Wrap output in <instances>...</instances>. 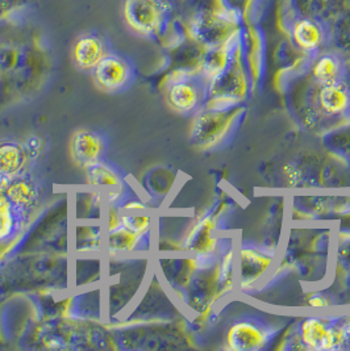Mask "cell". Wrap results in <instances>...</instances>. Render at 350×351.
<instances>
[{
  "mask_svg": "<svg viewBox=\"0 0 350 351\" xmlns=\"http://www.w3.org/2000/svg\"><path fill=\"white\" fill-rule=\"evenodd\" d=\"M140 239H141L140 234H136L120 225L110 233V246L111 249L121 250V252L132 250L139 243Z\"/></svg>",
  "mask_w": 350,
  "mask_h": 351,
  "instance_id": "ac0fdd59",
  "label": "cell"
},
{
  "mask_svg": "<svg viewBox=\"0 0 350 351\" xmlns=\"http://www.w3.org/2000/svg\"><path fill=\"white\" fill-rule=\"evenodd\" d=\"M294 40L299 48L305 51L316 50L321 44L323 33L318 24L311 20H302L294 28Z\"/></svg>",
  "mask_w": 350,
  "mask_h": 351,
  "instance_id": "9a60e30c",
  "label": "cell"
},
{
  "mask_svg": "<svg viewBox=\"0 0 350 351\" xmlns=\"http://www.w3.org/2000/svg\"><path fill=\"white\" fill-rule=\"evenodd\" d=\"M5 193H7L11 204L16 210L31 207L37 197L34 186L30 180L14 179L12 176L8 180V184L5 187Z\"/></svg>",
  "mask_w": 350,
  "mask_h": 351,
  "instance_id": "4fadbf2b",
  "label": "cell"
},
{
  "mask_svg": "<svg viewBox=\"0 0 350 351\" xmlns=\"http://www.w3.org/2000/svg\"><path fill=\"white\" fill-rule=\"evenodd\" d=\"M268 335L265 330L250 321L233 324L226 333V343L232 350L255 351L266 345Z\"/></svg>",
  "mask_w": 350,
  "mask_h": 351,
  "instance_id": "5b68a950",
  "label": "cell"
},
{
  "mask_svg": "<svg viewBox=\"0 0 350 351\" xmlns=\"http://www.w3.org/2000/svg\"><path fill=\"white\" fill-rule=\"evenodd\" d=\"M169 104L179 112H190L195 110L200 100V93L192 82L179 80L172 84L167 93Z\"/></svg>",
  "mask_w": 350,
  "mask_h": 351,
  "instance_id": "30bf717a",
  "label": "cell"
},
{
  "mask_svg": "<svg viewBox=\"0 0 350 351\" xmlns=\"http://www.w3.org/2000/svg\"><path fill=\"white\" fill-rule=\"evenodd\" d=\"M25 150L15 143H0V176H14L24 167Z\"/></svg>",
  "mask_w": 350,
  "mask_h": 351,
  "instance_id": "7c38bea8",
  "label": "cell"
},
{
  "mask_svg": "<svg viewBox=\"0 0 350 351\" xmlns=\"http://www.w3.org/2000/svg\"><path fill=\"white\" fill-rule=\"evenodd\" d=\"M121 226L128 230L143 236L150 228V217L149 216H136V215H124L120 216Z\"/></svg>",
  "mask_w": 350,
  "mask_h": 351,
  "instance_id": "d6986e66",
  "label": "cell"
},
{
  "mask_svg": "<svg viewBox=\"0 0 350 351\" xmlns=\"http://www.w3.org/2000/svg\"><path fill=\"white\" fill-rule=\"evenodd\" d=\"M31 0H0V21L12 20L19 15Z\"/></svg>",
  "mask_w": 350,
  "mask_h": 351,
  "instance_id": "ffe728a7",
  "label": "cell"
},
{
  "mask_svg": "<svg viewBox=\"0 0 350 351\" xmlns=\"http://www.w3.org/2000/svg\"><path fill=\"white\" fill-rule=\"evenodd\" d=\"M73 157L83 167L97 163L103 153V141L91 130H78L73 137Z\"/></svg>",
  "mask_w": 350,
  "mask_h": 351,
  "instance_id": "ba28073f",
  "label": "cell"
},
{
  "mask_svg": "<svg viewBox=\"0 0 350 351\" xmlns=\"http://www.w3.org/2000/svg\"><path fill=\"white\" fill-rule=\"evenodd\" d=\"M320 107L329 114H341L349 108L350 94L348 87L341 83L325 84L318 93Z\"/></svg>",
  "mask_w": 350,
  "mask_h": 351,
  "instance_id": "9c48e42d",
  "label": "cell"
},
{
  "mask_svg": "<svg viewBox=\"0 0 350 351\" xmlns=\"http://www.w3.org/2000/svg\"><path fill=\"white\" fill-rule=\"evenodd\" d=\"M96 86L104 91H119L132 80V67L119 54H107L94 69Z\"/></svg>",
  "mask_w": 350,
  "mask_h": 351,
  "instance_id": "7a4b0ae2",
  "label": "cell"
},
{
  "mask_svg": "<svg viewBox=\"0 0 350 351\" xmlns=\"http://www.w3.org/2000/svg\"><path fill=\"white\" fill-rule=\"evenodd\" d=\"M7 250H8V243H5L4 241H0V256L5 254Z\"/></svg>",
  "mask_w": 350,
  "mask_h": 351,
  "instance_id": "603a6c76",
  "label": "cell"
},
{
  "mask_svg": "<svg viewBox=\"0 0 350 351\" xmlns=\"http://www.w3.org/2000/svg\"><path fill=\"white\" fill-rule=\"evenodd\" d=\"M232 23L224 16L220 10H200L191 20L194 37L205 44H220L226 38Z\"/></svg>",
  "mask_w": 350,
  "mask_h": 351,
  "instance_id": "3957f363",
  "label": "cell"
},
{
  "mask_svg": "<svg viewBox=\"0 0 350 351\" xmlns=\"http://www.w3.org/2000/svg\"><path fill=\"white\" fill-rule=\"evenodd\" d=\"M169 16L166 0H126L124 21L132 32L156 36L163 31Z\"/></svg>",
  "mask_w": 350,
  "mask_h": 351,
  "instance_id": "6da1fadb",
  "label": "cell"
},
{
  "mask_svg": "<svg viewBox=\"0 0 350 351\" xmlns=\"http://www.w3.org/2000/svg\"><path fill=\"white\" fill-rule=\"evenodd\" d=\"M314 77L321 86L332 84L340 82L341 66L340 61L334 56H323L320 57L314 66Z\"/></svg>",
  "mask_w": 350,
  "mask_h": 351,
  "instance_id": "2e32d148",
  "label": "cell"
},
{
  "mask_svg": "<svg viewBox=\"0 0 350 351\" xmlns=\"http://www.w3.org/2000/svg\"><path fill=\"white\" fill-rule=\"evenodd\" d=\"M308 304L311 305V306H315V308H323V306H327V305H329V303L325 300V298H323L321 295H314L311 299H310V302Z\"/></svg>",
  "mask_w": 350,
  "mask_h": 351,
  "instance_id": "44dd1931",
  "label": "cell"
},
{
  "mask_svg": "<svg viewBox=\"0 0 350 351\" xmlns=\"http://www.w3.org/2000/svg\"><path fill=\"white\" fill-rule=\"evenodd\" d=\"M124 208L128 210H143L145 209V206L140 202H130V203H127V206H124Z\"/></svg>",
  "mask_w": 350,
  "mask_h": 351,
  "instance_id": "7402d4cb",
  "label": "cell"
},
{
  "mask_svg": "<svg viewBox=\"0 0 350 351\" xmlns=\"http://www.w3.org/2000/svg\"><path fill=\"white\" fill-rule=\"evenodd\" d=\"M271 265L268 256L259 254L255 250H242L241 253V280L244 286L253 285L258 280Z\"/></svg>",
  "mask_w": 350,
  "mask_h": 351,
  "instance_id": "8fae6325",
  "label": "cell"
},
{
  "mask_svg": "<svg viewBox=\"0 0 350 351\" xmlns=\"http://www.w3.org/2000/svg\"><path fill=\"white\" fill-rule=\"evenodd\" d=\"M87 179L91 184L102 187H117L120 184V178L117 174L99 162L87 167Z\"/></svg>",
  "mask_w": 350,
  "mask_h": 351,
  "instance_id": "e0dca14e",
  "label": "cell"
},
{
  "mask_svg": "<svg viewBox=\"0 0 350 351\" xmlns=\"http://www.w3.org/2000/svg\"><path fill=\"white\" fill-rule=\"evenodd\" d=\"M106 43L96 34L80 36L73 47V60L83 71H94L99 62L107 56Z\"/></svg>",
  "mask_w": 350,
  "mask_h": 351,
  "instance_id": "8992f818",
  "label": "cell"
},
{
  "mask_svg": "<svg viewBox=\"0 0 350 351\" xmlns=\"http://www.w3.org/2000/svg\"><path fill=\"white\" fill-rule=\"evenodd\" d=\"M10 178L11 176H0V241L7 240L16 228V209L5 193Z\"/></svg>",
  "mask_w": 350,
  "mask_h": 351,
  "instance_id": "5bb4252c",
  "label": "cell"
},
{
  "mask_svg": "<svg viewBox=\"0 0 350 351\" xmlns=\"http://www.w3.org/2000/svg\"><path fill=\"white\" fill-rule=\"evenodd\" d=\"M229 117L220 112H209L200 114L192 128L194 143L200 145L216 144L226 129L229 128Z\"/></svg>",
  "mask_w": 350,
  "mask_h": 351,
  "instance_id": "52a82bcc",
  "label": "cell"
},
{
  "mask_svg": "<svg viewBox=\"0 0 350 351\" xmlns=\"http://www.w3.org/2000/svg\"><path fill=\"white\" fill-rule=\"evenodd\" d=\"M303 343L312 350H329L338 346L344 339V330L334 329L324 319L310 317L301 326Z\"/></svg>",
  "mask_w": 350,
  "mask_h": 351,
  "instance_id": "277c9868",
  "label": "cell"
}]
</instances>
